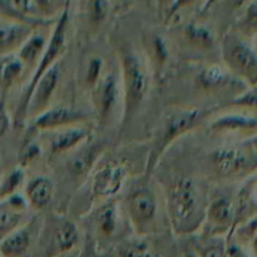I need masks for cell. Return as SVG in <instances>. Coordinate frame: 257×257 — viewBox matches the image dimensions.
Instances as JSON below:
<instances>
[{"label":"cell","mask_w":257,"mask_h":257,"mask_svg":"<svg viewBox=\"0 0 257 257\" xmlns=\"http://www.w3.org/2000/svg\"><path fill=\"white\" fill-rule=\"evenodd\" d=\"M165 201L170 226L177 236L192 234L203 226L209 202L197 180L175 178L165 188Z\"/></svg>","instance_id":"1"},{"label":"cell","mask_w":257,"mask_h":257,"mask_svg":"<svg viewBox=\"0 0 257 257\" xmlns=\"http://www.w3.org/2000/svg\"><path fill=\"white\" fill-rule=\"evenodd\" d=\"M211 115V111L201 108L172 107L163 115L159 130L152 144V150L148 155L145 165V179H149L152 173L157 168L158 162L172 147L173 143L183 135L188 134L196 127L201 126L206 118Z\"/></svg>","instance_id":"2"},{"label":"cell","mask_w":257,"mask_h":257,"mask_svg":"<svg viewBox=\"0 0 257 257\" xmlns=\"http://www.w3.org/2000/svg\"><path fill=\"white\" fill-rule=\"evenodd\" d=\"M120 63L123 98L121 126H125L137 115L147 97L149 91V75L142 57L130 48H122Z\"/></svg>","instance_id":"3"},{"label":"cell","mask_w":257,"mask_h":257,"mask_svg":"<svg viewBox=\"0 0 257 257\" xmlns=\"http://www.w3.org/2000/svg\"><path fill=\"white\" fill-rule=\"evenodd\" d=\"M68 24H70V7L64 9L61 13V16L57 18L53 32L51 34V38H49V42L47 43L46 51H44L41 61L37 64L33 76H32L31 81L27 85L26 90L22 93L21 100H19L18 106H17L16 116H14V123H16V126H22L24 123V120L27 118V110H28L29 100H31L32 92H33L34 87L38 83V81L41 80L42 76L47 71L51 70L54 64L58 63V59L66 52Z\"/></svg>","instance_id":"4"},{"label":"cell","mask_w":257,"mask_h":257,"mask_svg":"<svg viewBox=\"0 0 257 257\" xmlns=\"http://www.w3.org/2000/svg\"><path fill=\"white\" fill-rule=\"evenodd\" d=\"M223 62L248 85L257 86V51L238 33L229 32L222 39Z\"/></svg>","instance_id":"5"},{"label":"cell","mask_w":257,"mask_h":257,"mask_svg":"<svg viewBox=\"0 0 257 257\" xmlns=\"http://www.w3.org/2000/svg\"><path fill=\"white\" fill-rule=\"evenodd\" d=\"M126 211L133 228L138 234L153 231L158 217V198L149 184H140L126 197Z\"/></svg>","instance_id":"6"},{"label":"cell","mask_w":257,"mask_h":257,"mask_svg":"<svg viewBox=\"0 0 257 257\" xmlns=\"http://www.w3.org/2000/svg\"><path fill=\"white\" fill-rule=\"evenodd\" d=\"M211 164L222 178L242 175L257 167V155L244 148H222L211 154Z\"/></svg>","instance_id":"7"},{"label":"cell","mask_w":257,"mask_h":257,"mask_svg":"<svg viewBox=\"0 0 257 257\" xmlns=\"http://www.w3.org/2000/svg\"><path fill=\"white\" fill-rule=\"evenodd\" d=\"M92 113H88L81 108L70 106H56L46 110L41 115L33 118L31 128L33 132H51L68 126L81 125L90 121Z\"/></svg>","instance_id":"8"},{"label":"cell","mask_w":257,"mask_h":257,"mask_svg":"<svg viewBox=\"0 0 257 257\" xmlns=\"http://www.w3.org/2000/svg\"><path fill=\"white\" fill-rule=\"evenodd\" d=\"M127 170L120 163L111 162L102 165L96 172L92 180L91 193L95 201L105 202L120 192L125 183Z\"/></svg>","instance_id":"9"},{"label":"cell","mask_w":257,"mask_h":257,"mask_svg":"<svg viewBox=\"0 0 257 257\" xmlns=\"http://www.w3.org/2000/svg\"><path fill=\"white\" fill-rule=\"evenodd\" d=\"M120 96V85L115 73H106L92 87L91 98L100 125L107 123Z\"/></svg>","instance_id":"10"},{"label":"cell","mask_w":257,"mask_h":257,"mask_svg":"<svg viewBox=\"0 0 257 257\" xmlns=\"http://www.w3.org/2000/svg\"><path fill=\"white\" fill-rule=\"evenodd\" d=\"M49 238L44 246V256L56 257L63 252L76 248L80 239L78 228L72 221L66 218L54 219L49 226Z\"/></svg>","instance_id":"11"},{"label":"cell","mask_w":257,"mask_h":257,"mask_svg":"<svg viewBox=\"0 0 257 257\" xmlns=\"http://www.w3.org/2000/svg\"><path fill=\"white\" fill-rule=\"evenodd\" d=\"M59 78H61V68H59V64L57 63L42 76V78L34 87L28 103L27 117L34 118L36 116L48 110L49 103H51L52 97H53L57 86L59 83Z\"/></svg>","instance_id":"12"},{"label":"cell","mask_w":257,"mask_h":257,"mask_svg":"<svg viewBox=\"0 0 257 257\" xmlns=\"http://www.w3.org/2000/svg\"><path fill=\"white\" fill-rule=\"evenodd\" d=\"M234 218V209L229 199L224 197L212 199L206 211L204 223L208 231L206 237H217L219 233L229 228Z\"/></svg>","instance_id":"13"},{"label":"cell","mask_w":257,"mask_h":257,"mask_svg":"<svg viewBox=\"0 0 257 257\" xmlns=\"http://www.w3.org/2000/svg\"><path fill=\"white\" fill-rule=\"evenodd\" d=\"M34 31L37 28L28 24L0 18V57L19 51Z\"/></svg>","instance_id":"14"},{"label":"cell","mask_w":257,"mask_h":257,"mask_svg":"<svg viewBox=\"0 0 257 257\" xmlns=\"http://www.w3.org/2000/svg\"><path fill=\"white\" fill-rule=\"evenodd\" d=\"M91 135H92V130L86 123L59 128L52 137L49 149L52 154H64V153L76 149L77 147H81L83 143L91 139Z\"/></svg>","instance_id":"15"},{"label":"cell","mask_w":257,"mask_h":257,"mask_svg":"<svg viewBox=\"0 0 257 257\" xmlns=\"http://www.w3.org/2000/svg\"><path fill=\"white\" fill-rule=\"evenodd\" d=\"M103 152V144L101 142L88 140L83 143L80 149L73 154L68 163V170L73 179L82 180L88 175V173L95 167L96 162L100 159Z\"/></svg>","instance_id":"16"},{"label":"cell","mask_w":257,"mask_h":257,"mask_svg":"<svg viewBox=\"0 0 257 257\" xmlns=\"http://www.w3.org/2000/svg\"><path fill=\"white\" fill-rule=\"evenodd\" d=\"M28 203L19 194L8 197L0 204V239L22 227Z\"/></svg>","instance_id":"17"},{"label":"cell","mask_w":257,"mask_h":257,"mask_svg":"<svg viewBox=\"0 0 257 257\" xmlns=\"http://www.w3.org/2000/svg\"><path fill=\"white\" fill-rule=\"evenodd\" d=\"M33 241L32 223L19 227L4 237L0 243V253L3 257H26Z\"/></svg>","instance_id":"18"},{"label":"cell","mask_w":257,"mask_h":257,"mask_svg":"<svg viewBox=\"0 0 257 257\" xmlns=\"http://www.w3.org/2000/svg\"><path fill=\"white\" fill-rule=\"evenodd\" d=\"M54 196V184L46 175L31 178L26 187V199L29 207L41 211L48 207Z\"/></svg>","instance_id":"19"},{"label":"cell","mask_w":257,"mask_h":257,"mask_svg":"<svg viewBox=\"0 0 257 257\" xmlns=\"http://www.w3.org/2000/svg\"><path fill=\"white\" fill-rule=\"evenodd\" d=\"M47 47V39L44 34L41 32L34 31V33L27 39L26 43L21 47L18 51V58L23 63L24 67L33 68L36 70L37 64L41 61L42 56H43L44 51Z\"/></svg>","instance_id":"20"},{"label":"cell","mask_w":257,"mask_h":257,"mask_svg":"<svg viewBox=\"0 0 257 257\" xmlns=\"http://www.w3.org/2000/svg\"><path fill=\"white\" fill-rule=\"evenodd\" d=\"M97 231L101 236L111 237L117 228V206L112 199L101 202L95 214Z\"/></svg>","instance_id":"21"},{"label":"cell","mask_w":257,"mask_h":257,"mask_svg":"<svg viewBox=\"0 0 257 257\" xmlns=\"http://www.w3.org/2000/svg\"><path fill=\"white\" fill-rule=\"evenodd\" d=\"M213 132L218 133H234L244 132L257 127V118L246 117L242 115H228L218 117L211 123Z\"/></svg>","instance_id":"22"},{"label":"cell","mask_w":257,"mask_h":257,"mask_svg":"<svg viewBox=\"0 0 257 257\" xmlns=\"http://www.w3.org/2000/svg\"><path fill=\"white\" fill-rule=\"evenodd\" d=\"M183 36L188 43L201 49H209L214 46V36L212 31L202 24L189 23L183 28Z\"/></svg>","instance_id":"23"},{"label":"cell","mask_w":257,"mask_h":257,"mask_svg":"<svg viewBox=\"0 0 257 257\" xmlns=\"http://www.w3.org/2000/svg\"><path fill=\"white\" fill-rule=\"evenodd\" d=\"M227 244L218 237H206L194 243V249L198 257H229Z\"/></svg>","instance_id":"24"},{"label":"cell","mask_w":257,"mask_h":257,"mask_svg":"<svg viewBox=\"0 0 257 257\" xmlns=\"http://www.w3.org/2000/svg\"><path fill=\"white\" fill-rule=\"evenodd\" d=\"M117 257H160V254L145 241L127 239L118 244Z\"/></svg>","instance_id":"25"},{"label":"cell","mask_w":257,"mask_h":257,"mask_svg":"<svg viewBox=\"0 0 257 257\" xmlns=\"http://www.w3.org/2000/svg\"><path fill=\"white\" fill-rule=\"evenodd\" d=\"M24 180L23 168H14L0 182V199H7L8 197L17 194V190L21 188Z\"/></svg>","instance_id":"26"},{"label":"cell","mask_w":257,"mask_h":257,"mask_svg":"<svg viewBox=\"0 0 257 257\" xmlns=\"http://www.w3.org/2000/svg\"><path fill=\"white\" fill-rule=\"evenodd\" d=\"M41 16L48 21H54V18L61 16L64 9L70 7L71 0H33Z\"/></svg>","instance_id":"27"},{"label":"cell","mask_w":257,"mask_h":257,"mask_svg":"<svg viewBox=\"0 0 257 257\" xmlns=\"http://www.w3.org/2000/svg\"><path fill=\"white\" fill-rule=\"evenodd\" d=\"M23 70L24 66L21 59L18 57H13V58L7 59L3 63V66L0 68V78H2L4 85L9 87L18 80L19 76L23 73Z\"/></svg>","instance_id":"28"},{"label":"cell","mask_w":257,"mask_h":257,"mask_svg":"<svg viewBox=\"0 0 257 257\" xmlns=\"http://www.w3.org/2000/svg\"><path fill=\"white\" fill-rule=\"evenodd\" d=\"M110 9L108 0H87V17L95 26H100L106 19Z\"/></svg>","instance_id":"29"},{"label":"cell","mask_w":257,"mask_h":257,"mask_svg":"<svg viewBox=\"0 0 257 257\" xmlns=\"http://www.w3.org/2000/svg\"><path fill=\"white\" fill-rule=\"evenodd\" d=\"M102 59L100 57H91L88 59L87 64H86L85 71H83V82H85V85L93 87L98 82V80L102 77Z\"/></svg>","instance_id":"30"},{"label":"cell","mask_w":257,"mask_h":257,"mask_svg":"<svg viewBox=\"0 0 257 257\" xmlns=\"http://www.w3.org/2000/svg\"><path fill=\"white\" fill-rule=\"evenodd\" d=\"M39 155H41V147H39L38 143L34 142L31 138L27 139L22 145L18 155L21 168H24L33 163L37 158H39Z\"/></svg>","instance_id":"31"},{"label":"cell","mask_w":257,"mask_h":257,"mask_svg":"<svg viewBox=\"0 0 257 257\" xmlns=\"http://www.w3.org/2000/svg\"><path fill=\"white\" fill-rule=\"evenodd\" d=\"M241 26L246 28L257 29V0H251L243 9H242Z\"/></svg>","instance_id":"32"},{"label":"cell","mask_w":257,"mask_h":257,"mask_svg":"<svg viewBox=\"0 0 257 257\" xmlns=\"http://www.w3.org/2000/svg\"><path fill=\"white\" fill-rule=\"evenodd\" d=\"M199 2H202V7H203L204 3H206V0H174V3L172 4V7H170L169 11L167 12V14H165L164 17L165 23L172 21L173 18H175L178 14L182 13V12L185 11V9L197 6Z\"/></svg>","instance_id":"33"},{"label":"cell","mask_w":257,"mask_h":257,"mask_svg":"<svg viewBox=\"0 0 257 257\" xmlns=\"http://www.w3.org/2000/svg\"><path fill=\"white\" fill-rule=\"evenodd\" d=\"M231 105L241 106V107H243V106H246V107H257V86H253V88L249 90L248 92L237 97Z\"/></svg>","instance_id":"34"},{"label":"cell","mask_w":257,"mask_h":257,"mask_svg":"<svg viewBox=\"0 0 257 257\" xmlns=\"http://www.w3.org/2000/svg\"><path fill=\"white\" fill-rule=\"evenodd\" d=\"M9 125H11V118L7 112V106L4 98L0 100V139L7 134Z\"/></svg>","instance_id":"35"},{"label":"cell","mask_w":257,"mask_h":257,"mask_svg":"<svg viewBox=\"0 0 257 257\" xmlns=\"http://www.w3.org/2000/svg\"><path fill=\"white\" fill-rule=\"evenodd\" d=\"M251 0H223L219 3V6H224V8L228 9L229 12L242 11Z\"/></svg>","instance_id":"36"},{"label":"cell","mask_w":257,"mask_h":257,"mask_svg":"<svg viewBox=\"0 0 257 257\" xmlns=\"http://www.w3.org/2000/svg\"><path fill=\"white\" fill-rule=\"evenodd\" d=\"M155 3H157L158 7V12H159L160 16L164 18L167 12L169 11V8L172 7V4L174 3V0H155Z\"/></svg>","instance_id":"37"},{"label":"cell","mask_w":257,"mask_h":257,"mask_svg":"<svg viewBox=\"0 0 257 257\" xmlns=\"http://www.w3.org/2000/svg\"><path fill=\"white\" fill-rule=\"evenodd\" d=\"M221 2H223V0H206V3H204V6L202 7V13H206V12H208L209 9H212L213 7L218 6Z\"/></svg>","instance_id":"38"},{"label":"cell","mask_w":257,"mask_h":257,"mask_svg":"<svg viewBox=\"0 0 257 257\" xmlns=\"http://www.w3.org/2000/svg\"><path fill=\"white\" fill-rule=\"evenodd\" d=\"M183 257H198L197 253L193 249H187V251L183 252Z\"/></svg>","instance_id":"39"},{"label":"cell","mask_w":257,"mask_h":257,"mask_svg":"<svg viewBox=\"0 0 257 257\" xmlns=\"http://www.w3.org/2000/svg\"><path fill=\"white\" fill-rule=\"evenodd\" d=\"M253 249H254V253H256V256H257V238L254 239V243H253Z\"/></svg>","instance_id":"40"},{"label":"cell","mask_w":257,"mask_h":257,"mask_svg":"<svg viewBox=\"0 0 257 257\" xmlns=\"http://www.w3.org/2000/svg\"><path fill=\"white\" fill-rule=\"evenodd\" d=\"M254 147H256V149H257V142H256V143H254Z\"/></svg>","instance_id":"41"},{"label":"cell","mask_w":257,"mask_h":257,"mask_svg":"<svg viewBox=\"0 0 257 257\" xmlns=\"http://www.w3.org/2000/svg\"><path fill=\"white\" fill-rule=\"evenodd\" d=\"M0 173H2V165H0Z\"/></svg>","instance_id":"42"},{"label":"cell","mask_w":257,"mask_h":257,"mask_svg":"<svg viewBox=\"0 0 257 257\" xmlns=\"http://www.w3.org/2000/svg\"><path fill=\"white\" fill-rule=\"evenodd\" d=\"M153 2H155V0H153Z\"/></svg>","instance_id":"43"}]
</instances>
